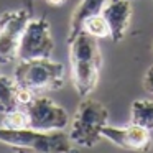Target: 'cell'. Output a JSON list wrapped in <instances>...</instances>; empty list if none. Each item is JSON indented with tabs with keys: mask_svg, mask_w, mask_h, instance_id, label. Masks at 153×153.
<instances>
[{
	"mask_svg": "<svg viewBox=\"0 0 153 153\" xmlns=\"http://www.w3.org/2000/svg\"><path fill=\"white\" fill-rule=\"evenodd\" d=\"M33 10L22 7L0 15V64H10L18 59V45L25 27L31 20Z\"/></svg>",
	"mask_w": 153,
	"mask_h": 153,
	"instance_id": "5",
	"label": "cell"
},
{
	"mask_svg": "<svg viewBox=\"0 0 153 153\" xmlns=\"http://www.w3.org/2000/svg\"><path fill=\"white\" fill-rule=\"evenodd\" d=\"M13 79L20 87H27L35 94L58 91L64 86V66L51 58L18 59Z\"/></svg>",
	"mask_w": 153,
	"mask_h": 153,
	"instance_id": "2",
	"label": "cell"
},
{
	"mask_svg": "<svg viewBox=\"0 0 153 153\" xmlns=\"http://www.w3.org/2000/svg\"><path fill=\"white\" fill-rule=\"evenodd\" d=\"M102 15L110 28L112 41L119 43L125 36L132 20V0H107Z\"/></svg>",
	"mask_w": 153,
	"mask_h": 153,
	"instance_id": "9",
	"label": "cell"
},
{
	"mask_svg": "<svg viewBox=\"0 0 153 153\" xmlns=\"http://www.w3.org/2000/svg\"><path fill=\"white\" fill-rule=\"evenodd\" d=\"M33 4H35V0H22V5L30 8V10H33Z\"/></svg>",
	"mask_w": 153,
	"mask_h": 153,
	"instance_id": "17",
	"label": "cell"
},
{
	"mask_svg": "<svg viewBox=\"0 0 153 153\" xmlns=\"http://www.w3.org/2000/svg\"><path fill=\"white\" fill-rule=\"evenodd\" d=\"M0 143L18 150H33L40 153H68L73 150L69 135L63 130H43L35 128H4L0 127Z\"/></svg>",
	"mask_w": 153,
	"mask_h": 153,
	"instance_id": "4",
	"label": "cell"
},
{
	"mask_svg": "<svg viewBox=\"0 0 153 153\" xmlns=\"http://www.w3.org/2000/svg\"><path fill=\"white\" fill-rule=\"evenodd\" d=\"M102 138L110 140L123 150H135V152H145L152 145L150 130L132 122L125 127H114L107 123L102 128Z\"/></svg>",
	"mask_w": 153,
	"mask_h": 153,
	"instance_id": "8",
	"label": "cell"
},
{
	"mask_svg": "<svg viewBox=\"0 0 153 153\" xmlns=\"http://www.w3.org/2000/svg\"><path fill=\"white\" fill-rule=\"evenodd\" d=\"M143 89H145L146 92L153 94V66H150L148 69H146L145 76H143Z\"/></svg>",
	"mask_w": 153,
	"mask_h": 153,
	"instance_id": "15",
	"label": "cell"
},
{
	"mask_svg": "<svg viewBox=\"0 0 153 153\" xmlns=\"http://www.w3.org/2000/svg\"><path fill=\"white\" fill-rule=\"evenodd\" d=\"M130 122L145 127L146 130H153V100L137 99L130 107Z\"/></svg>",
	"mask_w": 153,
	"mask_h": 153,
	"instance_id": "12",
	"label": "cell"
},
{
	"mask_svg": "<svg viewBox=\"0 0 153 153\" xmlns=\"http://www.w3.org/2000/svg\"><path fill=\"white\" fill-rule=\"evenodd\" d=\"M69 63L71 81L79 97H87L99 82L102 54L97 38L81 31L69 41Z\"/></svg>",
	"mask_w": 153,
	"mask_h": 153,
	"instance_id": "1",
	"label": "cell"
},
{
	"mask_svg": "<svg viewBox=\"0 0 153 153\" xmlns=\"http://www.w3.org/2000/svg\"><path fill=\"white\" fill-rule=\"evenodd\" d=\"M23 110L28 117V127L35 130H43V132H51V130H64L69 125L71 119L69 114L64 107L56 104L46 96H36L23 105Z\"/></svg>",
	"mask_w": 153,
	"mask_h": 153,
	"instance_id": "6",
	"label": "cell"
},
{
	"mask_svg": "<svg viewBox=\"0 0 153 153\" xmlns=\"http://www.w3.org/2000/svg\"><path fill=\"white\" fill-rule=\"evenodd\" d=\"M0 127L4 128H12V130H18V128H27L28 127V117L25 110H13V112H8L4 115Z\"/></svg>",
	"mask_w": 153,
	"mask_h": 153,
	"instance_id": "14",
	"label": "cell"
},
{
	"mask_svg": "<svg viewBox=\"0 0 153 153\" xmlns=\"http://www.w3.org/2000/svg\"><path fill=\"white\" fill-rule=\"evenodd\" d=\"M109 123V110L99 100L87 99L79 104L69 122V140L74 146L92 148L102 138V128Z\"/></svg>",
	"mask_w": 153,
	"mask_h": 153,
	"instance_id": "3",
	"label": "cell"
},
{
	"mask_svg": "<svg viewBox=\"0 0 153 153\" xmlns=\"http://www.w3.org/2000/svg\"><path fill=\"white\" fill-rule=\"evenodd\" d=\"M18 84L13 77L0 76V114L5 115L8 112H13L20 107L17 99Z\"/></svg>",
	"mask_w": 153,
	"mask_h": 153,
	"instance_id": "11",
	"label": "cell"
},
{
	"mask_svg": "<svg viewBox=\"0 0 153 153\" xmlns=\"http://www.w3.org/2000/svg\"><path fill=\"white\" fill-rule=\"evenodd\" d=\"M82 31L89 33L91 36L97 38V40H100V38H110V28H109L107 20L104 18L102 12L87 18V20L84 22Z\"/></svg>",
	"mask_w": 153,
	"mask_h": 153,
	"instance_id": "13",
	"label": "cell"
},
{
	"mask_svg": "<svg viewBox=\"0 0 153 153\" xmlns=\"http://www.w3.org/2000/svg\"><path fill=\"white\" fill-rule=\"evenodd\" d=\"M54 50V40L51 35V25L45 17L31 18L25 27L18 45V59L51 58Z\"/></svg>",
	"mask_w": 153,
	"mask_h": 153,
	"instance_id": "7",
	"label": "cell"
},
{
	"mask_svg": "<svg viewBox=\"0 0 153 153\" xmlns=\"http://www.w3.org/2000/svg\"><path fill=\"white\" fill-rule=\"evenodd\" d=\"M48 5H51V7H61V5H64L68 2V0H45Z\"/></svg>",
	"mask_w": 153,
	"mask_h": 153,
	"instance_id": "16",
	"label": "cell"
},
{
	"mask_svg": "<svg viewBox=\"0 0 153 153\" xmlns=\"http://www.w3.org/2000/svg\"><path fill=\"white\" fill-rule=\"evenodd\" d=\"M107 0H81L73 10V15L69 18V30H68V43L77 36L82 31L84 22L92 15H97L102 12Z\"/></svg>",
	"mask_w": 153,
	"mask_h": 153,
	"instance_id": "10",
	"label": "cell"
}]
</instances>
